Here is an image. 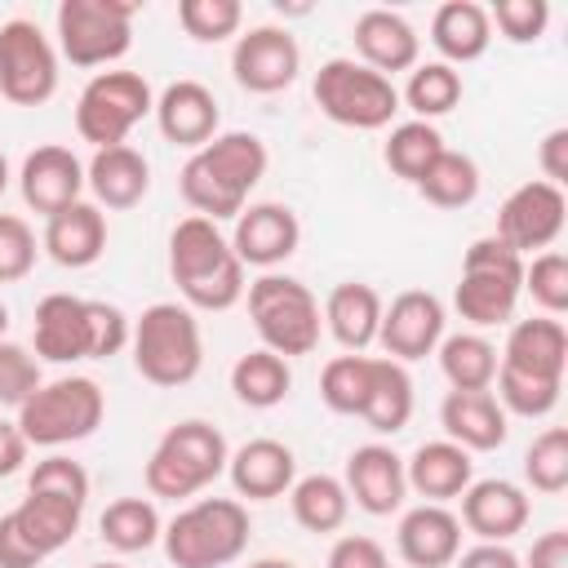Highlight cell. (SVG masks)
Wrapping results in <instances>:
<instances>
[{
    "label": "cell",
    "instance_id": "6da1fadb",
    "mask_svg": "<svg viewBox=\"0 0 568 568\" xmlns=\"http://www.w3.org/2000/svg\"><path fill=\"white\" fill-rule=\"evenodd\" d=\"M266 164H271L266 142L257 133L231 129V133H217L213 142H204L200 151H191V160L178 173V191L200 217L235 222L240 209L248 204V191L266 178Z\"/></svg>",
    "mask_w": 568,
    "mask_h": 568
},
{
    "label": "cell",
    "instance_id": "7a4b0ae2",
    "mask_svg": "<svg viewBox=\"0 0 568 568\" xmlns=\"http://www.w3.org/2000/svg\"><path fill=\"white\" fill-rule=\"evenodd\" d=\"M169 275L191 311H231L244 297V266L217 222L191 213L169 235Z\"/></svg>",
    "mask_w": 568,
    "mask_h": 568
},
{
    "label": "cell",
    "instance_id": "3957f363",
    "mask_svg": "<svg viewBox=\"0 0 568 568\" xmlns=\"http://www.w3.org/2000/svg\"><path fill=\"white\" fill-rule=\"evenodd\" d=\"M129 351H133V368L142 373V382L164 386V390L186 386L204 364V337H200L195 311L182 302H151L133 320Z\"/></svg>",
    "mask_w": 568,
    "mask_h": 568
},
{
    "label": "cell",
    "instance_id": "277c9868",
    "mask_svg": "<svg viewBox=\"0 0 568 568\" xmlns=\"http://www.w3.org/2000/svg\"><path fill=\"white\" fill-rule=\"evenodd\" d=\"M226 439L213 422H200V417H186L178 426H169L160 435V444L151 448L146 457V493L151 497H169V501H186L195 493H204L217 475H226Z\"/></svg>",
    "mask_w": 568,
    "mask_h": 568
},
{
    "label": "cell",
    "instance_id": "5b68a950",
    "mask_svg": "<svg viewBox=\"0 0 568 568\" xmlns=\"http://www.w3.org/2000/svg\"><path fill=\"white\" fill-rule=\"evenodd\" d=\"M160 541L173 568H226L248 546V510L235 497H200L164 524Z\"/></svg>",
    "mask_w": 568,
    "mask_h": 568
},
{
    "label": "cell",
    "instance_id": "8992f818",
    "mask_svg": "<svg viewBox=\"0 0 568 568\" xmlns=\"http://www.w3.org/2000/svg\"><path fill=\"white\" fill-rule=\"evenodd\" d=\"M524 293V257L497 235H479L462 257V280L453 288V306L466 324L493 328L510 324Z\"/></svg>",
    "mask_w": 568,
    "mask_h": 568
},
{
    "label": "cell",
    "instance_id": "52a82bcc",
    "mask_svg": "<svg viewBox=\"0 0 568 568\" xmlns=\"http://www.w3.org/2000/svg\"><path fill=\"white\" fill-rule=\"evenodd\" d=\"M248 315H253V328H257L262 346L275 351V355H284V359L311 355L320 346V328H324L320 302L293 275L262 271L248 284Z\"/></svg>",
    "mask_w": 568,
    "mask_h": 568
},
{
    "label": "cell",
    "instance_id": "ba28073f",
    "mask_svg": "<svg viewBox=\"0 0 568 568\" xmlns=\"http://www.w3.org/2000/svg\"><path fill=\"white\" fill-rule=\"evenodd\" d=\"M106 413V395L93 377H58L44 382L22 408H18V430L27 444L36 448H62V444H80L102 426Z\"/></svg>",
    "mask_w": 568,
    "mask_h": 568
},
{
    "label": "cell",
    "instance_id": "9c48e42d",
    "mask_svg": "<svg viewBox=\"0 0 568 568\" xmlns=\"http://www.w3.org/2000/svg\"><path fill=\"white\" fill-rule=\"evenodd\" d=\"M315 106L342 124V129H359V133H373V129H386L399 111V89L377 75L373 67L355 62V58H328L320 71H315Z\"/></svg>",
    "mask_w": 568,
    "mask_h": 568
},
{
    "label": "cell",
    "instance_id": "30bf717a",
    "mask_svg": "<svg viewBox=\"0 0 568 568\" xmlns=\"http://www.w3.org/2000/svg\"><path fill=\"white\" fill-rule=\"evenodd\" d=\"M133 0H62L58 22V49L71 67H106L120 62L133 44Z\"/></svg>",
    "mask_w": 568,
    "mask_h": 568
},
{
    "label": "cell",
    "instance_id": "8fae6325",
    "mask_svg": "<svg viewBox=\"0 0 568 568\" xmlns=\"http://www.w3.org/2000/svg\"><path fill=\"white\" fill-rule=\"evenodd\" d=\"M155 111V93L146 84V75L138 71H98L80 98H75V133L102 151V146H120L138 120H146Z\"/></svg>",
    "mask_w": 568,
    "mask_h": 568
},
{
    "label": "cell",
    "instance_id": "7c38bea8",
    "mask_svg": "<svg viewBox=\"0 0 568 568\" xmlns=\"http://www.w3.org/2000/svg\"><path fill=\"white\" fill-rule=\"evenodd\" d=\"M0 93L13 106H44L58 93V49L31 18L0 27Z\"/></svg>",
    "mask_w": 568,
    "mask_h": 568
},
{
    "label": "cell",
    "instance_id": "4fadbf2b",
    "mask_svg": "<svg viewBox=\"0 0 568 568\" xmlns=\"http://www.w3.org/2000/svg\"><path fill=\"white\" fill-rule=\"evenodd\" d=\"M564 222H568V195H564V186H550V182L532 178V182H519L501 200L497 231L493 235L524 257V253H546L559 240Z\"/></svg>",
    "mask_w": 568,
    "mask_h": 568
},
{
    "label": "cell",
    "instance_id": "5bb4252c",
    "mask_svg": "<svg viewBox=\"0 0 568 568\" xmlns=\"http://www.w3.org/2000/svg\"><path fill=\"white\" fill-rule=\"evenodd\" d=\"M302 71V49L288 27H248L235 36L231 75L248 93H284Z\"/></svg>",
    "mask_w": 568,
    "mask_h": 568
},
{
    "label": "cell",
    "instance_id": "9a60e30c",
    "mask_svg": "<svg viewBox=\"0 0 568 568\" xmlns=\"http://www.w3.org/2000/svg\"><path fill=\"white\" fill-rule=\"evenodd\" d=\"M444 342V302L426 288H408L399 293L390 306H382V324H377V346L386 351V359L395 364H413L435 355V346Z\"/></svg>",
    "mask_w": 568,
    "mask_h": 568
},
{
    "label": "cell",
    "instance_id": "2e32d148",
    "mask_svg": "<svg viewBox=\"0 0 568 568\" xmlns=\"http://www.w3.org/2000/svg\"><path fill=\"white\" fill-rule=\"evenodd\" d=\"M302 244V222L288 204L280 200H257L244 204L231 231V248L240 257V266H257V271H275L280 262H288Z\"/></svg>",
    "mask_w": 568,
    "mask_h": 568
},
{
    "label": "cell",
    "instance_id": "e0dca14e",
    "mask_svg": "<svg viewBox=\"0 0 568 568\" xmlns=\"http://www.w3.org/2000/svg\"><path fill=\"white\" fill-rule=\"evenodd\" d=\"M18 191H22L27 209L53 217V213H62L67 204L80 200V191H84V164H80V155L71 146H58V142L36 146L22 160V169H18Z\"/></svg>",
    "mask_w": 568,
    "mask_h": 568
},
{
    "label": "cell",
    "instance_id": "ac0fdd59",
    "mask_svg": "<svg viewBox=\"0 0 568 568\" xmlns=\"http://www.w3.org/2000/svg\"><path fill=\"white\" fill-rule=\"evenodd\" d=\"M346 497L364 510V515H395L408 497V479H404V457L386 444H359L346 457Z\"/></svg>",
    "mask_w": 568,
    "mask_h": 568
},
{
    "label": "cell",
    "instance_id": "d6986e66",
    "mask_svg": "<svg viewBox=\"0 0 568 568\" xmlns=\"http://www.w3.org/2000/svg\"><path fill=\"white\" fill-rule=\"evenodd\" d=\"M532 501L519 484L510 479H470L462 493V528L475 532L479 541H510L528 528Z\"/></svg>",
    "mask_w": 568,
    "mask_h": 568
},
{
    "label": "cell",
    "instance_id": "ffe728a7",
    "mask_svg": "<svg viewBox=\"0 0 568 568\" xmlns=\"http://www.w3.org/2000/svg\"><path fill=\"white\" fill-rule=\"evenodd\" d=\"M355 53L364 67H373L377 75H395V71H413L417 53H422V36L413 31V22L395 9H364L351 27Z\"/></svg>",
    "mask_w": 568,
    "mask_h": 568
},
{
    "label": "cell",
    "instance_id": "44dd1931",
    "mask_svg": "<svg viewBox=\"0 0 568 568\" xmlns=\"http://www.w3.org/2000/svg\"><path fill=\"white\" fill-rule=\"evenodd\" d=\"M155 124L164 133V142L173 146H191L200 151L204 142L217 138V124H222V111H217V98L209 84L200 80H173L160 98H155Z\"/></svg>",
    "mask_w": 568,
    "mask_h": 568
},
{
    "label": "cell",
    "instance_id": "7402d4cb",
    "mask_svg": "<svg viewBox=\"0 0 568 568\" xmlns=\"http://www.w3.org/2000/svg\"><path fill=\"white\" fill-rule=\"evenodd\" d=\"M226 475H231V488L235 497H248V501H275L293 488L297 479V457L288 444L271 439V435H257L248 444H240L231 457H226Z\"/></svg>",
    "mask_w": 568,
    "mask_h": 568
},
{
    "label": "cell",
    "instance_id": "603a6c76",
    "mask_svg": "<svg viewBox=\"0 0 568 568\" xmlns=\"http://www.w3.org/2000/svg\"><path fill=\"white\" fill-rule=\"evenodd\" d=\"M395 546L408 568H448L462 555V519L448 506L422 501V506L404 510V519L395 528Z\"/></svg>",
    "mask_w": 568,
    "mask_h": 568
},
{
    "label": "cell",
    "instance_id": "cb8c5ba5",
    "mask_svg": "<svg viewBox=\"0 0 568 568\" xmlns=\"http://www.w3.org/2000/svg\"><path fill=\"white\" fill-rule=\"evenodd\" d=\"M31 342H36V359H49V364L89 359V297H75V293L40 297Z\"/></svg>",
    "mask_w": 568,
    "mask_h": 568
},
{
    "label": "cell",
    "instance_id": "d4e9b609",
    "mask_svg": "<svg viewBox=\"0 0 568 568\" xmlns=\"http://www.w3.org/2000/svg\"><path fill=\"white\" fill-rule=\"evenodd\" d=\"M40 248L67 266V271H84L93 266L102 253H106V213L89 200H75L67 204L62 213L44 217V235H40Z\"/></svg>",
    "mask_w": 568,
    "mask_h": 568
},
{
    "label": "cell",
    "instance_id": "484cf974",
    "mask_svg": "<svg viewBox=\"0 0 568 568\" xmlns=\"http://www.w3.org/2000/svg\"><path fill=\"white\" fill-rule=\"evenodd\" d=\"M497 364L515 368V373H528V377L564 382V368H568V333H564V324L550 320V315L515 320Z\"/></svg>",
    "mask_w": 568,
    "mask_h": 568
},
{
    "label": "cell",
    "instance_id": "4316f807",
    "mask_svg": "<svg viewBox=\"0 0 568 568\" xmlns=\"http://www.w3.org/2000/svg\"><path fill=\"white\" fill-rule=\"evenodd\" d=\"M84 186L93 191L98 209H133L142 204V195L151 191V164L138 146L120 142V146H102L93 151V160L84 164Z\"/></svg>",
    "mask_w": 568,
    "mask_h": 568
},
{
    "label": "cell",
    "instance_id": "83f0119b",
    "mask_svg": "<svg viewBox=\"0 0 568 568\" xmlns=\"http://www.w3.org/2000/svg\"><path fill=\"white\" fill-rule=\"evenodd\" d=\"M439 426H444V439L462 444L466 453H493L510 435L493 390H448L439 404Z\"/></svg>",
    "mask_w": 568,
    "mask_h": 568
},
{
    "label": "cell",
    "instance_id": "f1b7e54d",
    "mask_svg": "<svg viewBox=\"0 0 568 568\" xmlns=\"http://www.w3.org/2000/svg\"><path fill=\"white\" fill-rule=\"evenodd\" d=\"M404 479H408V488H413L417 497L444 506V501H453V497H462V493L470 488L475 462H470V453H466L462 444H453V439H430V444H422V448L404 462Z\"/></svg>",
    "mask_w": 568,
    "mask_h": 568
},
{
    "label": "cell",
    "instance_id": "f546056e",
    "mask_svg": "<svg viewBox=\"0 0 568 568\" xmlns=\"http://www.w3.org/2000/svg\"><path fill=\"white\" fill-rule=\"evenodd\" d=\"M324 328L333 333V342L351 355H364L377 342V324H382V293L364 280H346L324 297Z\"/></svg>",
    "mask_w": 568,
    "mask_h": 568
},
{
    "label": "cell",
    "instance_id": "4dcf8cb0",
    "mask_svg": "<svg viewBox=\"0 0 568 568\" xmlns=\"http://www.w3.org/2000/svg\"><path fill=\"white\" fill-rule=\"evenodd\" d=\"M13 528L27 537V546L49 559L58 555L75 532H80V519H84V501H71V497H53V493H27L13 510H9Z\"/></svg>",
    "mask_w": 568,
    "mask_h": 568
},
{
    "label": "cell",
    "instance_id": "1f68e13d",
    "mask_svg": "<svg viewBox=\"0 0 568 568\" xmlns=\"http://www.w3.org/2000/svg\"><path fill=\"white\" fill-rule=\"evenodd\" d=\"M430 44L439 49V62H448V67H462V62L484 58L488 44H493L488 9L475 4V0H448V4H439L435 18H430Z\"/></svg>",
    "mask_w": 568,
    "mask_h": 568
},
{
    "label": "cell",
    "instance_id": "d6a6232c",
    "mask_svg": "<svg viewBox=\"0 0 568 568\" xmlns=\"http://www.w3.org/2000/svg\"><path fill=\"white\" fill-rule=\"evenodd\" d=\"M231 390L248 408H275L293 390V368H288L284 355L257 346V351H248L231 364Z\"/></svg>",
    "mask_w": 568,
    "mask_h": 568
},
{
    "label": "cell",
    "instance_id": "836d02e7",
    "mask_svg": "<svg viewBox=\"0 0 568 568\" xmlns=\"http://www.w3.org/2000/svg\"><path fill=\"white\" fill-rule=\"evenodd\" d=\"M359 417L377 435H399L408 426V417H413V377H408L404 364L377 355V364H373V390H368V404H364Z\"/></svg>",
    "mask_w": 568,
    "mask_h": 568
},
{
    "label": "cell",
    "instance_id": "e575fe53",
    "mask_svg": "<svg viewBox=\"0 0 568 568\" xmlns=\"http://www.w3.org/2000/svg\"><path fill=\"white\" fill-rule=\"evenodd\" d=\"M288 506H293V519L306 528V532H337L351 515V497H346V484L337 475H302L293 479L288 488Z\"/></svg>",
    "mask_w": 568,
    "mask_h": 568
},
{
    "label": "cell",
    "instance_id": "d590c367",
    "mask_svg": "<svg viewBox=\"0 0 568 568\" xmlns=\"http://www.w3.org/2000/svg\"><path fill=\"white\" fill-rule=\"evenodd\" d=\"M98 532H102V541H106L111 550L138 555V550H151V546L160 541L164 519H160V510H155L151 497H115V501L102 510Z\"/></svg>",
    "mask_w": 568,
    "mask_h": 568
},
{
    "label": "cell",
    "instance_id": "8d00e7d4",
    "mask_svg": "<svg viewBox=\"0 0 568 568\" xmlns=\"http://www.w3.org/2000/svg\"><path fill=\"white\" fill-rule=\"evenodd\" d=\"M439 373L453 390H493L497 377V346L484 333H453L439 346Z\"/></svg>",
    "mask_w": 568,
    "mask_h": 568
},
{
    "label": "cell",
    "instance_id": "74e56055",
    "mask_svg": "<svg viewBox=\"0 0 568 568\" xmlns=\"http://www.w3.org/2000/svg\"><path fill=\"white\" fill-rule=\"evenodd\" d=\"M462 71L448 67V62H417L408 71V84L399 93V102H408V111L426 124H435L439 115H448L457 102H462Z\"/></svg>",
    "mask_w": 568,
    "mask_h": 568
},
{
    "label": "cell",
    "instance_id": "f35d334b",
    "mask_svg": "<svg viewBox=\"0 0 568 568\" xmlns=\"http://www.w3.org/2000/svg\"><path fill=\"white\" fill-rule=\"evenodd\" d=\"M439 151H444V133L435 129V124H426V120H404V124H395L390 129V138H386V146H382V160H386V169L395 173V178H404V182H422V173L439 160Z\"/></svg>",
    "mask_w": 568,
    "mask_h": 568
},
{
    "label": "cell",
    "instance_id": "ab89813d",
    "mask_svg": "<svg viewBox=\"0 0 568 568\" xmlns=\"http://www.w3.org/2000/svg\"><path fill=\"white\" fill-rule=\"evenodd\" d=\"M417 191H422V200L435 204V209H466V204H475V195H479V164H475L466 151H448V146H444L439 160L422 173Z\"/></svg>",
    "mask_w": 568,
    "mask_h": 568
},
{
    "label": "cell",
    "instance_id": "60d3db41",
    "mask_svg": "<svg viewBox=\"0 0 568 568\" xmlns=\"http://www.w3.org/2000/svg\"><path fill=\"white\" fill-rule=\"evenodd\" d=\"M373 364L377 355H351V351L328 359L320 373V399L342 417H359L373 390Z\"/></svg>",
    "mask_w": 568,
    "mask_h": 568
},
{
    "label": "cell",
    "instance_id": "b9f144b4",
    "mask_svg": "<svg viewBox=\"0 0 568 568\" xmlns=\"http://www.w3.org/2000/svg\"><path fill=\"white\" fill-rule=\"evenodd\" d=\"M497 404H501V413L510 417H546V413H555V404H559V390H564V382H546V377H528V373H515V368H501L497 364Z\"/></svg>",
    "mask_w": 568,
    "mask_h": 568
},
{
    "label": "cell",
    "instance_id": "7bdbcfd3",
    "mask_svg": "<svg viewBox=\"0 0 568 568\" xmlns=\"http://www.w3.org/2000/svg\"><path fill=\"white\" fill-rule=\"evenodd\" d=\"M524 479L537 493H546V497H555V493L568 488V430L564 426H546L528 444V453H524Z\"/></svg>",
    "mask_w": 568,
    "mask_h": 568
},
{
    "label": "cell",
    "instance_id": "ee69618b",
    "mask_svg": "<svg viewBox=\"0 0 568 568\" xmlns=\"http://www.w3.org/2000/svg\"><path fill=\"white\" fill-rule=\"evenodd\" d=\"M178 22L191 40L200 44H222L231 36H240V22H244V9L240 0H182L178 4Z\"/></svg>",
    "mask_w": 568,
    "mask_h": 568
},
{
    "label": "cell",
    "instance_id": "f6af8a7d",
    "mask_svg": "<svg viewBox=\"0 0 568 568\" xmlns=\"http://www.w3.org/2000/svg\"><path fill=\"white\" fill-rule=\"evenodd\" d=\"M524 293L550 315L559 320L568 311V257L546 248V253H532V262H524Z\"/></svg>",
    "mask_w": 568,
    "mask_h": 568
},
{
    "label": "cell",
    "instance_id": "bcb514c9",
    "mask_svg": "<svg viewBox=\"0 0 568 568\" xmlns=\"http://www.w3.org/2000/svg\"><path fill=\"white\" fill-rule=\"evenodd\" d=\"M40 386H44L40 359H36L22 342L0 337V404H4V408H22Z\"/></svg>",
    "mask_w": 568,
    "mask_h": 568
},
{
    "label": "cell",
    "instance_id": "7dc6e473",
    "mask_svg": "<svg viewBox=\"0 0 568 568\" xmlns=\"http://www.w3.org/2000/svg\"><path fill=\"white\" fill-rule=\"evenodd\" d=\"M36 231L18 213H0V284H18L36 266Z\"/></svg>",
    "mask_w": 568,
    "mask_h": 568
},
{
    "label": "cell",
    "instance_id": "c3c4849f",
    "mask_svg": "<svg viewBox=\"0 0 568 568\" xmlns=\"http://www.w3.org/2000/svg\"><path fill=\"white\" fill-rule=\"evenodd\" d=\"M488 22L510 44H532V40H541V31L550 22V4L546 0H497L488 9Z\"/></svg>",
    "mask_w": 568,
    "mask_h": 568
},
{
    "label": "cell",
    "instance_id": "681fc988",
    "mask_svg": "<svg viewBox=\"0 0 568 568\" xmlns=\"http://www.w3.org/2000/svg\"><path fill=\"white\" fill-rule=\"evenodd\" d=\"M27 493H53V497H71V501H89V475L80 462L49 453L44 462L31 466L27 475Z\"/></svg>",
    "mask_w": 568,
    "mask_h": 568
},
{
    "label": "cell",
    "instance_id": "f907efd6",
    "mask_svg": "<svg viewBox=\"0 0 568 568\" xmlns=\"http://www.w3.org/2000/svg\"><path fill=\"white\" fill-rule=\"evenodd\" d=\"M129 315L115 306V302H98L89 297V359H111L129 346Z\"/></svg>",
    "mask_w": 568,
    "mask_h": 568
},
{
    "label": "cell",
    "instance_id": "816d5d0a",
    "mask_svg": "<svg viewBox=\"0 0 568 568\" xmlns=\"http://www.w3.org/2000/svg\"><path fill=\"white\" fill-rule=\"evenodd\" d=\"M324 568H390V559H386L382 541H373L364 532H351V537H337L333 541Z\"/></svg>",
    "mask_w": 568,
    "mask_h": 568
},
{
    "label": "cell",
    "instance_id": "f5cc1de1",
    "mask_svg": "<svg viewBox=\"0 0 568 568\" xmlns=\"http://www.w3.org/2000/svg\"><path fill=\"white\" fill-rule=\"evenodd\" d=\"M537 164H541V182H550V186H564L568 182V129L564 124L541 138Z\"/></svg>",
    "mask_w": 568,
    "mask_h": 568
},
{
    "label": "cell",
    "instance_id": "db71d44e",
    "mask_svg": "<svg viewBox=\"0 0 568 568\" xmlns=\"http://www.w3.org/2000/svg\"><path fill=\"white\" fill-rule=\"evenodd\" d=\"M448 568H524V564L506 541H479V546L462 550Z\"/></svg>",
    "mask_w": 568,
    "mask_h": 568
},
{
    "label": "cell",
    "instance_id": "11a10c76",
    "mask_svg": "<svg viewBox=\"0 0 568 568\" xmlns=\"http://www.w3.org/2000/svg\"><path fill=\"white\" fill-rule=\"evenodd\" d=\"M44 559L27 546V537L13 528L9 515H0V568H40Z\"/></svg>",
    "mask_w": 568,
    "mask_h": 568
},
{
    "label": "cell",
    "instance_id": "9f6ffc18",
    "mask_svg": "<svg viewBox=\"0 0 568 568\" xmlns=\"http://www.w3.org/2000/svg\"><path fill=\"white\" fill-rule=\"evenodd\" d=\"M524 568H568V532L564 528H550L532 541V550L519 559Z\"/></svg>",
    "mask_w": 568,
    "mask_h": 568
},
{
    "label": "cell",
    "instance_id": "6f0895ef",
    "mask_svg": "<svg viewBox=\"0 0 568 568\" xmlns=\"http://www.w3.org/2000/svg\"><path fill=\"white\" fill-rule=\"evenodd\" d=\"M27 448H31V444L22 439L18 422H0V479H9V475H18V470H22Z\"/></svg>",
    "mask_w": 568,
    "mask_h": 568
},
{
    "label": "cell",
    "instance_id": "680465c9",
    "mask_svg": "<svg viewBox=\"0 0 568 568\" xmlns=\"http://www.w3.org/2000/svg\"><path fill=\"white\" fill-rule=\"evenodd\" d=\"M248 568H297L293 559H257V564H248Z\"/></svg>",
    "mask_w": 568,
    "mask_h": 568
},
{
    "label": "cell",
    "instance_id": "91938a15",
    "mask_svg": "<svg viewBox=\"0 0 568 568\" xmlns=\"http://www.w3.org/2000/svg\"><path fill=\"white\" fill-rule=\"evenodd\" d=\"M9 178H13V173H9V160H4V151H0V195L9 191Z\"/></svg>",
    "mask_w": 568,
    "mask_h": 568
},
{
    "label": "cell",
    "instance_id": "94428289",
    "mask_svg": "<svg viewBox=\"0 0 568 568\" xmlns=\"http://www.w3.org/2000/svg\"><path fill=\"white\" fill-rule=\"evenodd\" d=\"M4 333H9V306L0 302V337H4Z\"/></svg>",
    "mask_w": 568,
    "mask_h": 568
},
{
    "label": "cell",
    "instance_id": "6125c7cd",
    "mask_svg": "<svg viewBox=\"0 0 568 568\" xmlns=\"http://www.w3.org/2000/svg\"><path fill=\"white\" fill-rule=\"evenodd\" d=\"M89 568H124V564H89Z\"/></svg>",
    "mask_w": 568,
    "mask_h": 568
}]
</instances>
